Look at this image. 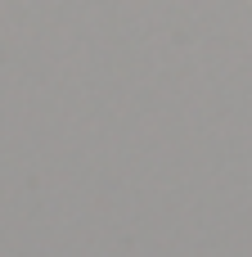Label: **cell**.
Returning a JSON list of instances; mask_svg holds the SVG:
<instances>
[]
</instances>
